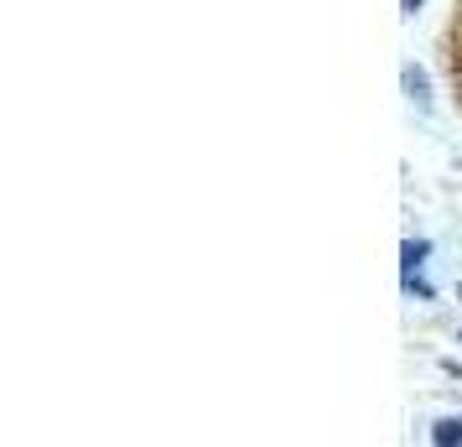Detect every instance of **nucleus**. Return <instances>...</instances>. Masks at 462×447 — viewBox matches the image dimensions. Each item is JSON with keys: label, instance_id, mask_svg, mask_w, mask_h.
Listing matches in <instances>:
<instances>
[{"label": "nucleus", "instance_id": "f257e3e1", "mask_svg": "<svg viewBox=\"0 0 462 447\" xmlns=\"http://www.w3.org/2000/svg\"><path fill=\"white\" fill-rule=\"evenodd\" d=\"M447 79H452V88H457L462 99V0L452 5V22H447Z\"/></svg>", "mask_w": 462, "mask_h": 447}, {"label": "nucleus", "instance_id": "f03ea898", "mask_svg": "<svg viewBox=\"0 0 462 447\" xmlns=\"http://www.w3.org/2000/svg\"><path fill=\"white\" fill-rule=\"evenodd\" d=\"M437 442H462V422H441L437 426Z\"/></svg>", "mask_w": 462, "mask_h": 447}]
</instances>
